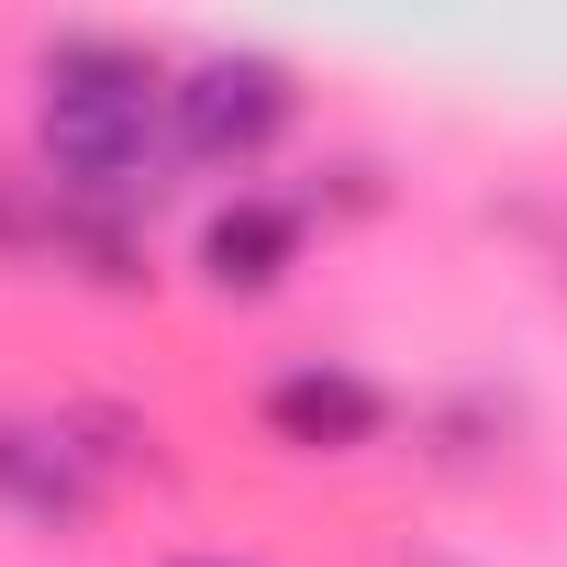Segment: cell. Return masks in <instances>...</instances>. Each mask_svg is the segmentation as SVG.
Here are the masks:
<instances>
[{"instance_id":"1","label":"cell","mask_w":567,"mask_h":567,"mask_svg":"<svg viewBox=\"0 0 567 567\" xmlns=\"http://www.w3.org/2000/svg\"><path fill=\"white\" fill-rule=\"evenodd\" d=\"M34 156L68 212H145L167 189V68L134 34H56L34 56Z\"/></svg>"},{"instance_id":"2","label":"cell","mask_w":567,"mask_h":567,"mask_svg":"<svg viewBox=\"0 0 567 567\" xmlns=\"http://www.w3.org/2000/svg\"><path fill=\"white\" fill-rule=\"evenodd\" d=\"M290 123H301V79L267 45H212L167 79V145L189 167H256Z\"/></svg>"},{"instance_id":"3","label":"cell","mask_w":567,"mask_h":567,"mask_svg":"<svg viewBox=\"0 0 567 567\" xmlns=\"http://www.w3.org/2000/svg\"><path fill=\"white\" fill-rule=\"evenodd\" d=\"M267 434L278 445H312V456H346V445H379L390 434V390L346 357H301V368H278L267 379Z\"/></svg>"},{"instance_id":"4","label":"cell","mask_w":567,"mask_h":567,"mask_svg":"<svg viewBox=\"0 0 567 567\" xmlns=\"http://www.w3.org/2000/svg\"><path fill=\"white\" fill-rule=\"evenodd\" d=\"M0 512H23L45 534H79L101 512V467L68 423H34V412H0Z\"/></svg>"},{"instance_id":"5","label":"cell","mask_w":567,"mask_h":567,"mask_svg":"<svg viewBox=\"0 0 567 567\" xmlns=\"http://www.w3.org/2000/svg\"><path fill=\"white\" fill-rule=\"evenodd\" d=\"M301 200H267V189H234L212 223H200V278L212 290H234V301H256V290H278V278L301 267Z\"/></svg>"},{"instance_id":"6","label":"cell","mask_w":567,"mask_h":567,"mask_svg":"<svg viewBox=\"0 0 567 567\" xmlns=\"http://www.w3.org/2000/svg\"><path fill=\"white\" fill-rule=\"evenodd\" d=\"M178 567H234V556H178Z\"/></svg>"}]
</instances>
